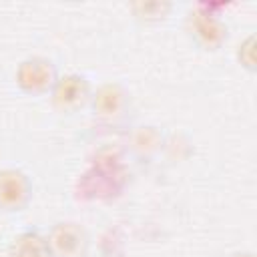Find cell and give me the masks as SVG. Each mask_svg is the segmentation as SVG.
Listing matches in <instances>:
<instances>
[{
    "instance_id": "5",
    "label": "cell",
    "mask_w": 257,
    "mask_h": 257,
    "mask_svg": "<svg viewBox=\"0 0 257 257\" xmlns=\"http://www.w3.org/2000/svg\"><path fill=\"white\" fill-rule=\"evenodd\" d=\"M92 114L102 122H118L131 108V94L120 82H104L90 96Z\"/></svg>"
},
{
    "instance_id": "10",
    "label": "cell",
    "mask_w": 257,
    "mask_h": 257,
    "mask_svg": "<svg viewBox=\"0 0 257 257\" xmlns=\"http://www.w3.org/2000/svg\"><path fill=\"white\" fill-rule=\"evenodd\" d=\"M235 58L247 72H257V58H255V34H249L243 38L235 50Z\"/></svg>"
},
{
    "instance_id": "8",
    "label": "cell",
    "mask_w": 257,
    "mask_h": 257,
    "mask_svg": "<svg viewBox=\"0 0 257 257\" xmlns=\"http://www.w3.org/2000/svg\"><path fill=\"white\" fill-rule=\"evenodd\" d=\"M8 257H54L48 241L38 231H24L16 235L8 247Z\"/></svg>"
},
{
    "instance_id": "3",
    "label": "cell",
    "mask_w": 257,
    "mask_h": 257,
    "mask_svg": "<svg viewBox=\"0 0 257 257\" xmlns=\"http://www.w3.org/2000/svg\"><path fill=\"white\" fill-rule=\"evenodd\" d=\"M92 90L90 82L82 74H64L58 76L56 84L50 90V102L52 108L60 114H74L80 108H84L90 102Z\"/></svg>"
},
{
    "instance_id": "1",
    "label": "cell",
    "mask_w": 257,
    "mask_h": 257,
    "mask_svg": "<svg viewBox=\"0 0 257 257\" xmlns=\"http://www.w3.org/2000/svg\"><path fill=\"white\" fill-rule=\"evenodd\" d=\"M185 30L191 36V40L201 50H207V52H217L219 48H223V44L229 38L227 22L219 18V14H213L211 8H207L205 4L193 8L187 14Z\"/></svg>"
},
{
    "instance_id": "9",
    "label": "cell",
    "mask_w": 257,
    "mask_h": 257,
    "mask_svg": "<svg viewBox=\"0 0 257 257\" xmlns=\"http://www.w3.org/2000/svg\"><path fill=\"white\" fill-rule=\"evenodd\" d=\"M173 4L171 2H163V0H155V2H135L131 4V10L135 14L137 20L145 22V24H157L163 22L169 12H171Z\"/></svg>"
},
{
    "instance_id": "6",
    "label": "cell",
    "mask_w": 257,
    "mask_h": 257,
    "mask_svg": "<svg viewBox=\"0 0 257 257\" xmlns=\"http://www.w3.org/2000/svg\"><path fill=\"white\" fill-rule=\"evenodd\" d=\"M32 199V183L20 169H0V211H22Z\"/></svg>"
},
{
    "instance_id": "2",
    "label": "cell",
    "mask_w": 257,
    "mask_h": 257,
    "mask_svg": "<svg viewBox=\"0 0 257 257\" xmlns=\"http://www.w3.org/2000/svg\"><path fill=\"white\" fill-rule=\"evenodd\" d=\"M16 84L22 92L40 96L50 94L52 86L58 80L56 64L46 56H28L16 66Z\"/></svg>"
},
{
    "instance_id": "4",
    "label": "cell",
    "mask_w": 257,
    "mask_h": 257,
    "mask_svg": "<svg viewBox=\"0 0 257 257\" xmlns=\"http://www.w3.org/2000/svg\"><path fill=\"white\" fill-rule=\"evenodd\" d=\"M54 257H86L90 249L88 231L76 221H58L46 235Z\"/></svg>"
},
{
    "instance_id": "11",
    "label": "cell",
    "mask_w": 257,
    "mask_h": 257,
    "mask_svg": "<svg viewBox=\"0 0 257 257\" xmlns=\"http://www.w3.org/2000/svg\"><path fill=\"white\" fill-rule=\"evenodd\" d=\"M229 257H255V253L253 251H235Z\"/></svg>"
},
{
    "instance_id": "7",
    "label": "cell",
    "mask_w": 257,
    "mask_h": 257,
    "mask_svg": "<svg viewBox=\"0 0 257 257\" xmlns=\"http://www.w3.org/2000/svg\"><path fill=\"white\" fill-rule=\"evenodd\" d=\"M128 147L139 157H153L165 147V135L159 126L153 124H141L135 126L128 135Z\"/></svg>"
}]
</instances>
